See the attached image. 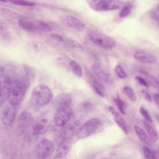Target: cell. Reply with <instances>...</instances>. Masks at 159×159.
Wrapping results in <instances>:
<instances>
[{
    "label": "cell",
    "instance_id": "obj_22",
    "mask_svg": "<svg viewBox=\"0 0 159 159\" xmlns=\"http://www.w3.org/2000/svg\"><path fill=\"white\" fill-rule=\"evenodd\" d=\"M69 65L73 73L78 77L81 78L82 76L83 71L81 66L76 61L71 60Z\"/></svg>",
    "mask_w": 159,
    "mask_h": 159
},
{
    "label": "cell",
    "instance_id": "obj_32",
    "mask_svg": "<svg viewBox=\"0 0 159 159\" xmlns=\"http://www.w3.org/2000/svg\"><path fill=\"white\" fill-rule=\"evenodd\" d=\"M140 111L141 114L148 122L152 123L153 120L150 114L144 108L141 106L140 108Z\"/></svg>",
    "mask_w": 159,
    "mask_h": 159
},
{
    "label": "cell",
    "instance_id": "obj_2",
    "mask_svg": "<svg viewBox=\"0 0 159 159\" xmlns=\"http://www.w3.org/2000/svg\"><path fill=\"white\" fill-rule=\"evenodd\" d=\"M103 125L99 119L94 118L86 122L77 131L76 137L83 139L96 134L101 131Z\"/></svg>",
    "mask_w": 159,
    "mask_h": 159
},
{
    "label": "cell",
    "instance_id": "obj_33",
    "mask_svg": "<svg viewBox=\"0 0 159 159\" xmlns=\"http://www.w3.org/2000/svg\"><path fill=\"white\" fill-rule=\"evenodd\" d=\"M148 83L155 88L158 89L159 82L158 79L155 77L149 75L148 77Z\"/></svg>",
    "mask_w": 159,
    "mask_h": 159
},
{
    "label": "cell",
    "instance_id": "obj_28",
    "mask_svg": "<svg viewBox=\"0 0 159 159\" xmlns=\"http://www.w3.org/2000/svg\"><path fill=\"white\" fill-rule=\"evenodd\" d=\"M143 151L145 159H157L155 154L149 148L144 147Z\"/></svg>",
    "mask_w": 159,
    "mask_h": 159
},
{
    "label": "cell",
    "instance_id": "obj_16",
    "mask_svg": "<svg viewBox=\"0 0 159 159\" xmlns=\"http://www.w3.org/2000/svg\"><path fill=\"white\" fill-rule=\"evenodd\" d=\"M70 140H63L58 146L55 153V157L61 158L65 157L69 151L70 145Z\"/></svg>",
    "mask_w": 159,
    "mask_h": 159
},
{
    "label": "cell",
    "instance_id": "obj_8",
    "mask_svg": "<svg viewBox=\"0 0 159 159\" xmlns=\"http://www.w3.org/2000/svg\"><path fill=\"white\" fill-rule=\"evenodd\" d=\"M54 146L49 139H43L39 143L37 147V152L38 156L42 159L49 157L53 153Z\"/></svg>",
    "mask_w": 159,
    "mask_h": 159
},
{
    "label": "cell",
    "instance_id": "obj_1",
    "mask_svg": "<svg viewBox=\"0 0 159 159\" xmlns=\"http://www.w3.org/2000/svg\"><path fill=\"white\" fill-rule=\"evenodd\" d=\"M33 79L23 73L21 78L12 82L8 100L10 104L15 106L22 101Z\"/></svg>",
    "mask_w": 159,
    "mask_h": 159
},
{
    "label": "cell",
    "instance_id": "obj_17",
    "mask_svg": "<svg viewBox=\"0 0 159 159\" xmlns=\"http://www.w3.org/2000/svg\"><path fill=\"white\" fill-rule=\"evenodd\" d=\"M134 129L138 137L143 143L149 146H152V141L143 129L137 125L134 126Z\"/></svg>",
    "mask_w": 159,
    "mask_h": 159
},
{
    "label": "cell",
    "instance_id": "obj_39",
    "mask_svg": "<svg viewBox=\"0 0 159 159\" xmlns=\"http://www.w3.org/2000/svg\"><path fill=\"white\" fill-rule=\"evenodd\" d=\"M92 86L95 92L99 96L102 97H104V95L102 90L94 85Z\"/></svg>",
    "mask_w": 159,
    "mask_h": 159
},
{
    "label": "cell",
    "instance_id": "obj_35",
    "mask_svg": "<svg viewBox=\"0 0 159 159\" xmlns=\"http://www.w3.org/2000/svg\"><path fill=\"white\" fill-rule=\"evenodd\" d=\"M136 80L141 84L146 87H149V85L145 79L141 76H136Z\"/></svg>",
    "mask_w": 159,
    "mask_h": 159
},
{
    "label": "cell",
    "instance_id": "obj_12",
    "mask_svg": "<svg viewBox=\"0 0 159 159\" xmlns=\"http://www.w3.org/2000/svg\"><path fill=\"white\" fill-rule=\"evenodd\" d=\"M48 120L45 118L36 121L32 127L34 134L35 135H40L44 134L48 129Z\"/></svg>",
    "mask_w": 159,
    "mask_h": 159
},
{
    "label": "cell",
    "instance_id": "obj_18",
    "mask_svg": "<svg viewBox=\"0 0 159 159\" xmlns=\"http://www.w3.org/2000/svg\"><path fill=\"white\" fill-rule=\"evenodd\" d=\"M34 120V117L30 113L24 111L20 115L19 118V122L21 125L27 126L31 124Z\"/></svg>",
    "mask_w": 159,
    "mask_h": 159
},
{
    "label": "cell",
    "instance_id": "obj_30",
    "mask_svg": "<svg viewBox=\"0 0 159 159\" xmlns=\"http://www.w3.org/2000/svg\"><path fill=\"white\" fill-rule=\"evenodd\" d=\"M115 72L117 76L121 79H124L127 77L125 73L120 65L116 66L115 69Z\"/></svg>",
    "mask_w": 159,
    "mask_h": 159
},
{
    "label": "cell",
    "instance_id": "obj_25",
    "mask_svg": "<svg viewBox=\"0 0 159 159\" xmlns=\"http://www.w3.org/2000/svg\"><path fill=\"white\" fill-rule=\"evenodd\" d=\"M125 93L129 98L133 102H134L136 101V97L133 89L129 86H126L123 89Z\"/></svg>",
    "mask_w": 159,
    "mask_h": 159
},
{
    "label": "cell",
    "instance_id": "obj_13",
    "mask_svg": "<svg viewBox=\"0 0 159 159\" xmlns=\"http://www.w3.org/2000/svg\"><path fill=\"white\" fill-rule=\"evenodd\" d=\"M63 127L61 132V135L63 140H70L76 134L77 132L75 126L72 124H69Z\"/></svg>",
    "mask_w": 159,
    "mask_h": 159
},
{
    "label": "cell",
    "instance_id": "obj_34",
    "mask_svg": "<svg viewBox=\"0 0 159 159\" xmlns=\"http://www.w3.org/2000/svg\"><path fill=\"white\" fill-rule=\"evenodd\" d=\"M82 108L86 111L90 112L93 110L92 104L89 102H85L82 103Z\"/></svg>",
    "mask_w": 159,
    "mask_h": 159
},
{
    "label": "cell",
    "instance_id": "obj_37",
    "mask_svg": "<svg viewBox=\"0 0 159 159\" xmlns=\"http://www.w3.org/2000/svg\"><path fill=\"white\" fill-rule=\"evenodd\" d=\"M141 92L143 94L144 98L146 100L149 102H151L152 101L151 97L147 91L144 89H143L141 90Z\"/></svg>",
    "mask_w": 159,
    "mask_h": 159
},
{
    "label": "cell",
    "instance_id": "obj_21",
    "mask_svg": "<svg viewBox=\"0 0 159 159\" xmlns=\"http://www.w3.org/2000/svg\"><path fill=\"white\" fill-rule=\"evenodd\" d=\"M143 123L149 137L153 142H156L158 139V135L154 128L147 122L144 121Z\"/></svg>",
    "mask_w": 159,
    "mask_h": 159
},
{
    "label": "cell",
    "instance_id": "obj_4",
    "mask_svg": "<svg viewBox=\"0 0 159 159\" xmlns=\"http://www.w3.org/2000/svg\"><path fill=\"white\" fill-rule=\"evenodd\" d=\"M71 105L66 103H57L54 117V122L58 127H63L68 122L72 115Z\"/></svg>",
    "mask_w": 159,
    "mask_h": 159
},
{
    "label": "cell",
    "instance_id": "obj_41",
    "mask_svg": "<svg viewBox=\"0 0 159 159\" xmlns=\"http://www.w3.org/2000/svg\"></svg>",
    "mask_w": 159,
    "mask_h": 159
},
{
    "label": "cell",
    "instance_id": "obj_9",
    "mask_svg": "<svg viewBox=\"0 0 159 159\" xmlns=\"http://www.w3.org/2000/svg\"><path fill=\"white\" fill-rule=\"evenodd\" d=\"M15 106L9 105L6 106L1 115L2 123L5 125H11L14 121L16 115Z\"/></svg>",
    "mask_w": 159,
    "mask_h": 159
},
{
    "label": "cell",
    "instance_id": "obj_36",
    "mask_svg": "<svg viewBox=\"0 0 159 159\" xmlns=\"http://www.w3.org/2000/svg\"><path fill=\"white\" fill-rule=\"evenodd\" d=\"M159 7L157 9H156L152 11L150 14L151 17L156 21H158L159 19Z\"/></svg>",
    "mask_w": 159,
    "mask_h": 159
},
{
    "label": "cell",
    "instance_id": "obj_29",
    "mask_svg": "<svg viewBox=\"0 0 159 159\" xmlns=\"http://www.w3.org/2000/svg\"><path fill=\"white\" fill-rule=\"evenodd\" d=\"M10 1L13 4L24 6L32 7L35 5L34 2L21 0H13Z\"/></svg>",
    "mask_w": 159,
    "mask_h": 159
},
{
    "label": "cell",
    "instance_id": "obj_7",
    "mask_svg": "<svg viewBox=\"0 0 159 159\" xmlns=\"http://www.w3.org/2000/svg\"><path fill=\"white\" fill-rule=\"evenodd\" d=\"M12 82L9 75L4 73L0 74V105L8 100Z\"/></svg>",
    "mask_w": 159,
    "mask_h": 159
},
{
    "label": "cell",
    "instance_id": "obj_38",
    "mask_svg": "<svg viewBox=\"0 0 159 159\" xmlns=\"http://www.w3.org/2000/svg\"><path fill=\"white\" fill-rule=\"evenodd\" d=\"M51 37L53 39L58 41L62 42L63 41L62 37L57 34H51Z\"/></svg>",
    "mask_w": 159,
    "mask_h": 159
},
{
    "label": "cell",
    "instance_id": "obj_23",
    "mask_svg": "<svg viewBox=\"0 0 159 159\" xmlns=\"http://www.w3.org/2000/svg\"><path fill=\"white\" fill-rule=\"evenodd\" d=\"M10 32L6 26L3 23H0V38L5 40L11 39Z\"/></svg>",
    "mask_w": 159,
    "mask_h": 159
},
{
    "label": "cell",
    "instance_id": "obj_5",
    "mask_svg": "<svg viewBox=\"0 0 159 159\" xmlns=\"http://www.w3.org/2000/svg\"><path fill=\"white\" fill-rule=\"evenodd\" d=\"M90 40L96 45L105 49H110L115 44L112 38L104 34L94 30H89L87 33Z\"/></svg>",
    "mask_w": 159,
    "mask_h": 159
},
{
    "label": "cell",
    "instance_id": "obj_20",
    "mask_svg": "<svg viewBox=\"0 0 159 159\" xmlns=\"http://www.w3.org/2000/svg\"><path fill=\"white\" fill-rule=\"evenodd\" d=\"M33 21L35 31L49 32L52 30L51 26L44 21L39 20H34Z\"/></svg>",
    "mask_w": 159,
    "mask_h": 159
},
{
    "label": "cell",
    "instance_id": "obj_10",
    "mask_svg": "<svg viewBox=\"0 0 159 159\" xmlns=\"http://www.w3.org/2000/svg\"><path fill=\"white\" fill-rule=\"evenodd\" d=\"M64 23L68 26L77 30H84L85 25L76 17L71 16H64L62 19Z\"/></svg>",
    "mask_w": 159,
    "mask_h": 159
},
{
    "label": "cell",
    "instance_id": "obj_24",
    "mask_svg": "<svg viewBox=\"0 0 159 159\" xmlns=\"http://www.w3.org/2000/svg\"><path fill=\"white\" fill-rule=\"evenodd\" d=\"M113 101L117 106L120 112L123 115H125V103L120 99L119 95L117 94L116 97L113 99Z\"/></svg>",
    "mask_w": 159,
    "mask_h": 159
},
{
    "label": "cell",
    "instance_id": "obj_26",
    "mask_svg": "<svg viewBox=\"0 0 159 159\" xmlns=\"http://www.w3.org/2000/svg\"><path fill=\"white\" fill-rule=\"evenodd\" d=\"M0 14L11 18H16L18 16V14L15 12L11 10L0 7Z\"/></svg>",
    "mask_w": 159,
    "mask_h": 159
},
{
    "label": "cell",
    "instance_id": "obj_19",
    "mask_svg": "<svg viewBox=\"0 0 159 159\" xmlns=\"http://www.w3.org/2000/svg\"><path fill=\"white\" fill-rule=\"evenodd\" d=\"M20 27L22 29L29 32L35 31L33 21L26 18H21L18 22Z\"/></svg>",
    "mask_w": 159,
    "mask_h": 159
},
{
    "label": "cell",
    "instance_id": "obj_14",
    "mask_svg": "<svg viewBox=\"0 0 159 159\" xmlns=\"http://www.w3.org/2000/svg\"><path fill=\"white\" fill-rule=\"evenodd\" d=\"M109 111L114 116V120L116 123L123 131L126 134L128 133V129L126 123L124 118L116 111L111 106L108 108Z\"/></svg>",
    "mask_w": 159,
    "mask_h": 159
},
{
    "label": "cell",
    "instance_id": "obj_6",
    "mask_svg": "<svg viewBox=\"0 0 159 159\" xmlns=\"http://www.w3.org/2000/svg\"><path fill=\"white\" fill-rule=\"evenodd\" d=\"M90 7L97 11L116 10L120 6V2L117 0H91L88 1Z\"/></svg>",
    "mask_w": 159,
    "mask_h": 159
},
{
    "label": "cell",
    "instance_id": "obj_31",
    "mask_svg": "<svg viewBox=\"0 0 159 159\" xmlns=\"http://www.w3.org/2000/svg\"><path fill=\"white\" fill-rule=\"evenodd\" d=\"M68 42L70 45L76 50L80 52L83 51V47L78 42L72 39H68Z\"/></svg>",
    "mask_w": 159,
    "mask_h": 159
},
{
    "label": "cell",
    "instance_id": "obj_11",
    "mask_svg": "<svg viewBox=\"0 0 159 159\" xmlns=\"http://www.w3.org/2000/svg\"><path fill=\"white\" fill-rule=\"evenodd\" d=\"M91 68L93 72L99 78L106 83L112 84V81L108 74L103 69L98 63H95L91 66Z\"/></svg>",
    "mask_w": 159,
    "mask_h": 159
},
{
    "label": "cell",
    "instance_id": "obj_40",
    "mask_svg": "<svg viewBox=\"0 0 159 159\" xmlns=\"http://www.w3.org/2000/svg\"><path fill=\"white\" fill-rule=\"evenodd\" d=\"M154 100L156 102V103L158 104H159V95L158 93H155L154 94Z\"/></svg>",
    "mask_w": 159,
    "mask_h": 159
},
{
    "label": "cell",
    "instance_id": "obj_27",
    "mask_svg": "<svg viewBox=\"0 0 159 159\" xmlns=\"http://www.w3.org/2000/svg\"><path fill=\"white\" fill-rule=\"evenodd\" d=\"M133 6L130 4L125 5L121 9L119 14V16L121 18L125 17L131 13Z\"/></svg>",
    "mask_w": 159,
    "mask_h": 159
},
{
    "label": "cell",
    "instance_id": "obj_3",
    "mask_svg": "<svg viewBox=\"0 0 159 159\" xmlns=\"http://www.w3.org/2000/svg\"><path fill=\"white\" fill-rule=\"evenodd\" d=\"M53 93L47 85L39 84L33 89L31 98L33 102L37 106H44L52 100Z\"/></svg>",
    "mask_w": 159,
    "mask_h": 159
},
{
    "label": "cell",
    "instance_id": "obj_15",
    "mask_svg": "<svg viewBox=\"0 0 159 159\" xmlns=\"http://www.w3.org/2000/svg\"><path fill=\"white\" fill-rule=\"evenodd\" d=\"M134 58L138 61L145 63H152L156 61L155 57L147 52L139 51L134 54Z\"/></svg>",
    "mask_w": 159,
    "mask_h": 159
}]
</instances>
